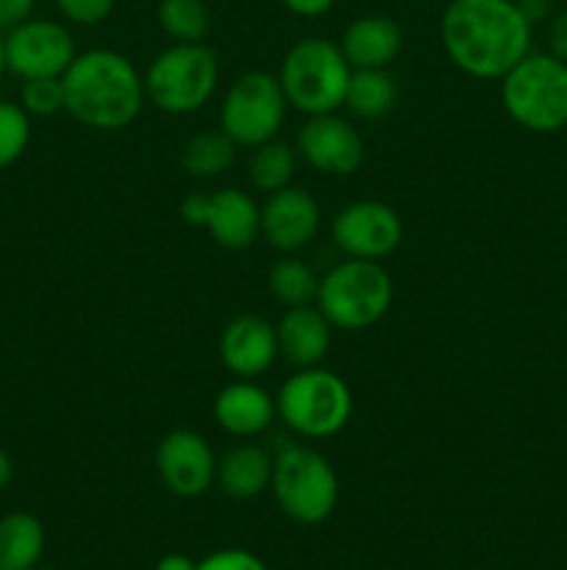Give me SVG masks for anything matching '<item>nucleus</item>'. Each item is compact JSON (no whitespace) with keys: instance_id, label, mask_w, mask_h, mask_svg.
Here are the masks:
<instances>
[{"instance_id":"f257e3e1","label":"nucleus","mask_w":567,"mask_h":570,"mask_svg":"<svg viewBox=\"0 0 567 570\" xmlns=\"http://www.w3.org/2000/svg\"><path fill=\"white\" fill-rule=\"evenodd\" d=\"M439 39L456 70L493 81L531 53V22L515 0H450Z\"/></svg>"},{"instance_id":"f03ea898","label":"nucleus","mask_w":567,"mask_h":570,"mask_svg":"<svg viewBox=\"0 0 567 570\" xmlns=\"http://www.w3.org/2000/svg\"><path fill=\"white\" fill-rule=\"evenodd\" d=\"M64 81V111L92 131H122L145 106L142 72L128 56L109 48L83 50L72 59Z\"/></svg>"},{"instance_id":"7ed1b4c3","label":"nucleus","mask_w":567,"mask_h":570,"mask_svg":"<svg viewBox=\"0 0 567 570\" xmlns=\"http://www.w3.org/2000/svg\"><path fill=\"white\" fill-rule=\"evenodd\" d=\"M284 426L304 440H328L342 432L354 415V393L328 367H298L276 395Z\"/></svg>"},{"instance_id":"20e7f679","label":"nucleus","mask_w":567,"mask_h":570,"mask_svg":"<svg viewBox=\"0 0 567 570\" xmlns=\"http://www.w3.org/2000/svg\"><path fill=\"white\" fill-rule=\"evenodd\" d=\"M392 298V276L381 262L348 256L320 278L315 304L334 328L365 332L387 317Z\"/></svg>"},{"instance_id":"39448f33","label":"nucleus","mask_w":567,"mask_h":570,"mask_svg":"<svg viewBox=\"0 0 567 570\" xmlns=\"http://www.w3.org/2000/svg\"><path fill=\"white\" fill-rule=\"evenodd\" d=\"M354 67L337 42L322 37H306L287 50L278 70L287 104L300 115H331L345 106V92Z\"/></svg>"},{"instance_id":"423d86ee","label":"nucleus","mask_w":567,"mask_h":570,"mask_svg":"<svg viewBox=\"0 0 567 570\" xmlns=\"http://www.w3.org/2000/svg\"><path fill=\"white\" fill-rule=\"evenodd\" d=\"M145 98L165 115H192L217 92L220 61L206 42H172L142 72Z\"/></svg>"},{"instance_id":"0eeeda50","label":"nucleus","mask_w":567,"mask_h":570,"mask_svg":"<svg viewBox=\"0 0 567 570\" xmlns=\"http://www.w3.org/2000/svg\"><path fill=\"white\" fill-rule=\"evenodd\" d=\"M270 490L289 521L317 527L337 510L339 476L320 451L292 443L272 456Z\"/></svg>"},{"instance_id":"6e6552de","label":"nucleus","mask_w":567,"mask_h":570,"mask_svg":"<svg viewBox=\"0 0 567 570\" xmlns=\"http://www.w3.org/2000/svg\"><path fill=\"white\" fill-rule=\"evenodd\" d=\"M500 81V100L517 126L539 134L567 126V61L528 53Z\"/></svg>"},{"instance_id":"1a4fd4ad","label":"nucleus","mask_w":567,"mask_h":570,"mask_svg":"<svg viewBox=\"0 0 567 570\" xmlns=\"http://www.w3.org/2000/svg\"><path fill=\"white\" fill-rule=\"evenodd\" d=\"M287 95L272 72L250 70L233 78L220 104V128L237 148H259L278 137L287 120Z\"/></svg>"},{"instance_id":"9d476101","label":"nucleus","mask_w":567,"mask_h":570,"mask_svg":"<svg viewBox=\"0 0 567 570\" xmlns=\"http://www.w3.org/2000/svg\"><path fill=\"white\" fill-rule=\"evenodd\" d=\"M187 226L203 228L220 248L245 250L261 234V206L253 195L237 187H220L215 193H189L181 204Z\"/></svg>"},{"instance_id":"9b49d317","label":"nucleus","mask_w":567,"mask_h":570,"mask_svg":"<svg viewBox=\"0 0 567 570\" xmlns=\"http://www.w3.org/2000/svg\"><path fill=\"white\" fill-rule=\"evenodd\" d=\"M78 56L70 28L44 17H28L6 31V67L28 78H61Z\"/></svg>"},{"instance_id":"f8f14e48","label":"nucleus","mask_w":567,"mask_h":570,"mask_svg":"<svg viewBox=\"0 0 567 570\" xmlns=\"http://www.w3.org/2000/svg\"><path fill=\"white\" fill-rule=\"evenodd\" d=\"M334 245L350 259L381 262L404 243V220L384 200H354L331 223Z\"/></svg>"},{"instance_id":"ddd939ff","label":"nucleus","mask_w":567,"mask_h":570,"mask_svg":"<svg viewBox=\"0 0 567 570\" xmlns=\"http://www.w3.org/2000/svg\"><path fill=\"white\" fill-rule=\"evenodd\" d=\"M156 471L172 495L200 499L217 482L215 449L195 429H172L156 445Z\"/></svg>"},{"instance_id":"4468645a","label":"nucleus","mask_w":567,"mask_h":570,"mask_svg":"<svg viewBox=\"0 0 567 570\" xmlns=\"http://www.w3.org/2000/svg\"><path fill=\"white\" fill-rule=\"evenodd\" d=\"M295 150H298V159H304L311 170L334 178L354 176L365 161L361 134L337 111L309 117L300 126Z\"/></svg>"},{"instance_id":"2eb2a0df","label":"nucleus","mask_w":567,"mask_h":570,"mask_svg":"<svg viewBox=\"0 0 567 570\" xmlns=\"http://www.w3.org/2000/svg\"><path fill=\"white\" fill-rule=\"evenodd\" d=\"M320 204L304 187H284L261 204V237L281 254H298L320 234Z\"/></svg>"},{"instance_id":"dca6fc26","label":"nucleus","mask_w":567,"mask_h":570,"mask_svg":"<svg viewBox=\"0 0 567 570\" xmlns=\"http://www.w3.org/2000/svg\"><path fill=\"white\" fill-rule=\"evenodd\" d=\"M220 362L233 379H259L276 365L278 334L261 315H237L220 334Z\"/></svg>"},{"instance_id":"f3484780","label":"nucleus","mask_w":567,"mask_h":570,"mask_svg":"<svg viewBox=\"0 0 567 570\" xmlns=\"http://www.w3.org/2000/svg\"><path fill=\"white\" fill-rule=\"evenodd\" d=\"M211 412L217 426L237 440L259 438L278 417L276 395L256 384V379H233L231 384H226L217 393Z\"/></svg>"},{"instance_id":"a211bd4d","label":"nucleus","mask_w":567,"mask_h":570,"mask_svg":"<svg viewBox=\"0 0 567 570\" xmlns=\"http://www.w3.org/2000/svg\"><path fill=\"white\" fill-rule=\"evenodd\" d=\"M337 45L354 70H387L404 48V31L387 14H361L345 26Z\"/></svg>"},{"instance_id":"6ab92c4d","label":"nucleus","mask_w":567,"mask_h":570,"mask_svg":"<svg viewBox=\"0 0 567 570\" xmlns=\"http://www.w3.org/2000/svg\"><path fill=\"white\" fill-rule=\"evenodd\" d=\"M331 332L334 326L317 306H287L276 323L278 354L292 367L320 365L331 348Z\"/></svg>"},{"instance_id":"aec40b11","label":"nucleus","mask_w":567,"mask_h":570,"mask_svg":"<svg viewBox=\"0 0 567 570\" xmlns=\"http://www.w3.org/2000/svg\"><path fill=\"white\" fill-rule=\"evenodd\" d=\"M272 456L256 443H239L217 460V484L233 501H250L270 490Z\"/></svg>"},{"instance_id":"412c9836","label":"nucleus","mask_w":567,"mask_h":570,"mask_svg":"<svg viewBox=\"0 0 567 570\" xmlns=\"http://www.w3.org/2000/svg\"><path fill=\"white\" fill-rule=\"evenodd\" d=\"M44 527L31 512L0 518V570H33L42 560Z\"/></svg>"},{"instance_id":"4be33fe9","label":"nucleus","mask_w":567,"mask_h":570,"mask_svg":"<svg viewBox=\"0 0 567 570\" xmlns=\"http://www.w3.org/2000/svg\"><path fill=\"white\" fill-rule=\"evenodd\" d=\"M398 100V83L389 70H354L345 92V109L361 120H378L389 115Z\"/></svg>"},{"instance_id":"5701e85b","label":"nucleus","mask_w":567,"mask_h":570,"mask_svg":"<svg viewBox=\"0 0 567 570\" xmlns=\"http://www.w3.org/2000/svg\"><path fill=\"white\" fill-rule=\"evenodd\" d=\"M237 159V142L226 131H200L187 139L181 150L183 170L192 178H217L228 173Z\"/></svg>"},{"instance_id":"b1692460","label":"nucleus","mask_w":567,"mask_h":570,"mask_svg":"<svg viewBox=\"0 0 567 570\" xmlns=\"http://www.w3.org/2000/svg\"><path fill=\"white\" fill-rule=\"evenodd\" d=\"M298 173V150L281 139H270L253 148L248 159V178L256 193L270 195L289 187Z\"/></svg>"},{"instance_id":"393cba45","label":"nucleus","mask_w":567,"mask_h":570,"mask_svg":"<svg viewBox=\"0 0 567 570\" xmlns=\"http://www.w3.org/2000/svg\"><path fill=\"white\" fill-rule=\"evenodd\" d=\"M267 287H270V295L278 301V304L304 306V304H311V301H317L320 278L315 276V271H311L304 259H298L295 254H287L270 267Z\"/></svg>"},{"instance_id":"a878e982","label":"nucleus","mask_w":567,"mask_h":570,"mask_svg":"<svg viewBox=\"0 0 567 570\" xmlns=\"http://www.w3.org/2000/svg\"><path fill=\"white\" fill-rule=\"evenodd\" d=\"M156 20L172 42H203L211 31L206 0H159Z\"/></svg>"},{"instance_id":"bb28decb","label":"nucleus","mask_w":567,"mask_h":570,"mask_svg":"<svg viewBox=\"0 0 567 570\" xmlns=\"http://www.w3.org/2000/svg\"><path fill=\"white\" fill-rule=\"evenodd\" d=\"M31 145V115L20 104L0 100V170L11 167Z\"/></svg>"},{"instance_id":"cd10ccee","label":"nucleus","mask_w":567,"mask_h":570,"mask_svg":"<svg viewBox=\"0 0 567 570\" xmlns=\"http://www.w3.org/2000/svg\"><path fill=\"white\" fill-rule=\"evenodd\" d=\"M20 106L31 117H53L64 111V81L61 78H28L20 89Z\"/></svg>"},{"instance_id":"c85d7f7f","label":"nucleus","mask_w":567,"mask_h":570,"mask_svg":"<svg viewBox=\"0 0 567 570\" xmlns=\"http://www.w3.org/2000/svg\"><path fill=\"white\" fill-rule=\"evenodd\" d=\"M59 14L76 26H100L111 17L117 0H53Z\"/></svg>"},{"instance_id":"c756f323","label":"nucleus","mask_w":567,"mask_h":570,"mask_svg":"<svg viewBox=\"0 0 567 570\" xmlns=\"http://www.w3.org/2000/svg\"><path fill=\"white\" fill-rule=\"evenodd\" d=\"M195 570H267V566L248 549H220L203 557Z\"/></svg>"},{"instance_id":"7c9ffc66","label":"nucleus","mask_w":567,"mask_h":570,"mask_svg":"<svg viewBox=\"0 0 567 570\" xmlns=\"http://www.w3.org/2000/svg\"><path fill=\"white\" fill-rule=\"evenodd\" d=\"M33 11V0H0V31H11L26 22Z\"/></svg>"},{"instance_id":"2f4dec72","label":"nucleus","mask_w":567,"mask_h":570,"mask_svg":"<svg viewBox=\"0 0 567 570\" xmlns=\"http://www.w3.org/2000/svg\"><path fill=\"white\" fill-rule=\"evenodd\" d=\"M284 9L292 11L295 17H306V20H311V17H322L326 11H331V6L337 3V0H281Z\"/></svg>"},{"instance_id":"473e14b6","label":"nucleus","mask_w":567,"mask_h":570,"mask_svg":"<svg viewBox=\"0 0 567 570\" xmlns=\"http://www.w3.org/2000/svg\"><path fill=\"white\" fill-rule=\"evenodd\" d=\"M550 53L556 59L567 61V9L556 14L554 22H550Z\"/></svg>"},{"instance_id":"72a5a7b5","label":"nucleus","mask_w":567,"mask_h":570,"mask_svg":"<svg viewBox=\"0 0 567 570\" xmlns=\"http://www.w3.org/2000/svg\"><path fill=\"white\" fill-rule=\"evenodd\" d=\"M515 3L531 26H537V22H543L550 14V0H515Z\"/></svg>"},{"instance_id":"f704fd0d","label":"nucleus","mask_w":567,"mask_h":570,"mask_svg":"<svg viewBox=\"0 0 567 570\" xmlns=\"http://www.w3.org/2000/svg\"><path fill=\"white\" fill-rule=\"evenodd\" d=\"M195 568H198V562L187 554H178V551L165 554L159 562H156V570H195Z\"/></svg>"},{"instance_id":"c9c22d12","label":"nucleus","mask_w":567,"mask_h":570,"mask_svg":"<svg viewBox=\"0 0 567 570\" xmlns=\"http://www.w3.org/2000/svg\"><path fill=\"white\" fill-rule=\"evenodd\" d=\"M11 479H14V462H11L9 451L0 445V490H6L11 484Z\"/></svg>"},{"instance_id":"e433bc0d","label":"nucleus","mask_w":567,"mask_h":570,"mask_svg":"<svg viewBox=\"0 0 567 570\" xmlns=\"http://www.w3.org/2000/svg\"><path fill=\"white\" fill-rule=\"evenodd\" d=\"M6 70H9V67H6V37L3 31H0V76H3Z\"/></svg>"},{"instance_id":"4c0bfd02","label":"nucleus","mask_w":567,"mask_h":570,"mask_svg":"<svg viewBox=\"0 0 567 570\" xmlns=\"http://www.w3.org/2000/svg\"><path fill=\"white\" fill-rule=\"evenodd\" d=\"M33 570H37V568H33ZM39 570H48V568H39Z\"/></svg>"}]
</instances>
